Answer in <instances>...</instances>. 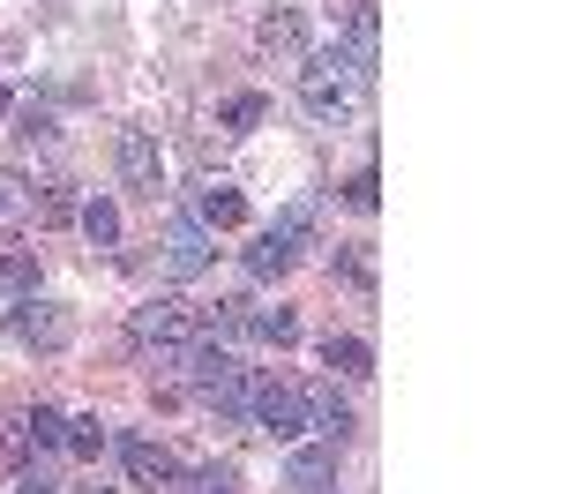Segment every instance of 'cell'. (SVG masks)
<instances>
[{
    "mask_svg": "<svg viewBox=\"0 0 561 494\" xmlns=\"http://www.w3.org/2000/svg\"><path fill=\"white\" fill-rule=\"evenodd\" d=\"M337 269H345L352 292H375V248H345V255H337Z\"/></svg>",
    "mask_w": 561,
    "mask_h": 494,
    "instance_id": "obj_21",
    "label": "cell"
},
{
    "mask_svg": "<svg viewBox=\"0 0 561 494\" xmlns=\"http://www.w3.org/2000/svg\"><path fill=\"white\" fill-rule=\"evenodd\" d=\"M255 337H270V345H293V337H300L293 308H262V314H255Z\"/></svg>",
    "mask_w": 561,
    "mask_h": 494,
    "instance_id": "obj_22",
    "label": "cell"
},
{
    "mask_svg": "<svg viewBox=\"0 0 561 494\" xmlns=\"http://www.w3.org/2000/svg\"><path fill=\"white\" fill-rule=\"evenodd\" d=\"M60 449H68V457H105V449H113V427H105L98 412H90V420H68Z\"/></svg>",
    "mask_w": 561,
    "mask_h": 494,
    "instance_id": "obj_15",
    "label": "cell"
},
{
    "mask_svg": "<svg viewBox=\"0 0 561 494\" xmlns=\"http://www.w3.org/2000/svg\"><path fill=\"white\" fill-rule=\"evenodd\" d=\"M322 367H337V375L359 382V375H375V353H367V337H330L322 345Z\"/></svg>",
    "mask_w": 561,
    "mask_h": 494,
    "instance_id": "obj_14",
    "label": "cell"
},
{
    "mask_svg": "<svg viewBox=\"0 0 561 494\" xmlns=\"http://www.w3.org/2000/svg\"><path fill=\"white\" fill-rule=\"evenodd\" d=\"M15 494H53V487H45V480H38V472H31V480H23V487H15Z\"/></svg>",
    "mask_w": 561,
    "mask_h": 494,
    "instance_id": "obj_28",
    "label": "cell"
},
{
    "mask_svg": "<svg viewBox=\"0 0 561 494\" xmlns=\"http://www.w3.org/2000/svg\"><path fill=\"white\" fill-rule=\"evenodd\" d=\"M31 210H38L45 225H68L76 218V195H68V187H45V203H31Z\"/></svg>",
    "mask_w": 561,
    "mask_h": 494,
    "instance_id": "obj_24",
    "label": "cell"
},
{
    "mask_svg": "<svg viewBox=\"0 0 561 494\" xmlns=\"http://www.w3.org/2000/svg\"><path fill=\"white\" fill-rule=\"evenodd\" d=\"M187 337H195V308H187V300H142V308L128 314V345L142 359H173Z\"/></svg>",
    "mask_w": 561,
    "mask_h": 494,
    "instance_id": "obj_1",
    "label": "cell"
},
{
    "mask_svg": "<svg viewBox=\"0 0 561 494\" xmlns=\"http://www.w3.org/2000/svg\"><path fill=\"white\" fill-rule=\"evenodd\" d=\"M31 203H38V195H31V180L0 165V232H15V225L31 218Z\"/></svg>",
    "mask_w": 561,
    "mask_h": 494,
    "instance_id": "obj_16",
    "label": "cell"
},
{
    "mask_svg": "<svg viewBox=\"0 0 561 494\" xmlns=\"http://www.w3.org/2000/svg\"><path fill=\"white\" fill-rule=\"evenodd\" d=\"M23 135L45 142V135H53V113H45V105H23Z\"/></svg>",
    "mask_w": 561,
    "mask_h": 494,
    "instance_id": "obj_27",
    "label": "cell"
},
{
    "mask_svg": "<svg viewBox=\"0 0 561 494\" xmlns=\"http://www.w3.org/2000/svg\"><path fill=\"white\" fill-rule=\"evenodd\" d=\"M307 427L322 435V443H345L352 435V404L337 390H307Z\"/></svg>",
    "mask_w": 561,
    "mask_h": 494,
    "instance_id": "obj_10",
    "label": "cell"
},
{
    "mask_svg": "<svg viewBox=\"0 0 561 494\" xmlns=\"http://www.w3.org/2000/svg\"><path fill=\"white\" fill-rule=\"evenodd\" d=\"M262 113H270V97H262V90H240V97H225V128H232V135L262 128Z\"/></svg>",
    "mask_w": 561,
    "mask_h": 494,
    "instance_id": "obj_17",
    "label": "cell"
},
{
    "mask_svg": "<svg viewBox=\"0 0 561 494\" xmlns=\"http://www.w3.org/2000/svg\"><path fill=\"white\" fill-rule=\"evenodd\" d=\"M23 449H31L23 420H0V464H23Z\"/></svg>",
    "mask_w": 561,
    "mask_h": 494,
    "instance_id": "obj_26",
    "label": "cell"
},
{
    "mask_svg": "<svg viewBox=\"0 0 561 494\" xmlns=\"http://www.w3.org/2000/svg\"><path fill=\"white\" fill-rule=\"evenodd\" d=\"M307 240H314V210H307V203H293V210H285V218H277L255 248H248V269H255V277H285V269L300 263Z\"/></svg>",
    "mask_w": 561,
    "mask_h": 494,
    "instance_id": "obj_2",
    "label": "cell"
},
{
    "mask_svg": "<svg viewBox=\"0 0 561 494\" xmlns=\"http://www.w3.org/2000/svg\"><path fill=\"white\" fill-rule=\"evenodd\" d=\"M255 45L270 53V60H307V23L293 15V8H277V15H262Z\"/></svg>",
    "mask_w": 561,
    "mask_h": 494,
    "instance_id": "obj_9",
    "label": "cell"
},
{
    "mask_svg": "<svg viewBox=\"0 0 561 494\" xmlns=\"http://www.w3.org/2000/svg\"><path fill=\"white\" fill-rule=\"evenodd\" d=\"M83 232H90V248H113L121 240V210L113 203H83Z\"/></svg>",
    "mask_w": 561,
    "mask_h": 494,
    "instance_id": "obj_18",
    "label": "cell"
},
{
    "mask_svg": "<svg viewBox=\"0 0 561 494\" xmlns=\"http://www.w3.org/2000/svg\"><path fill=\"white\" fill-rule=\"evenodd\" d=\"M8 330H15L23 345H38V353H60V345H68V314L53 308V300H38V292H23V308L8 314Z\"/></svg>",
    "mask_w": 561,
    "mask_h": 494,
    "instance_id": "obj_5",
    "label": "cell"
},
{
    "mask_svg": "<svg viewBox=\"0 0 561 494\" xmlns=\"http://www.w3.org/2000/svg\"><path fill=\"white\" fill-rule=\"evenodd\" d=\"M113 165H121V180L142 187V195H158V187H165V158H158V142H150L142 128H128L121 142H113Z\"/></svg>",
    "mask_w": 561,
    "mask_h": 494,
    "instance_id": "obj_6",
    "label": "cell"
},
{
    "mask_svg": "<svg viewBox=\"0 0 561 494\" xmlns=\"http://www.w3.org/2000/svg\"><path fill=\"white\" fill-rule=\"evenodd\" d=\"M23 435H31V449H60V435H68V420H60L53 404H38V412L23 420Z\"/></svg>",
    "mask_w": 561,
    "mask_h": 494,
    "instance_id": "obj_19",
    "label": "cell"
},
{
    "mask_svg": "<svg viewBox=\"0 0 561 494\" xmlns=\"http://www.w3.org/2000/svg\"><path fill=\"white\" fill-rule=\"evenodd\" d=\"M300 97H307V113H322V120H337L352 105V60L345 53H314L300 68Z\"/></svg>",
    "mask_w": 561,
    "mask_h": 494,
    "instance_id": "obj_3",
    "label": "cell"
},
{
    "mask_svg": "<svg viewBox=\"0 0 561 494\" xmlns=\"http://www.w3.org/2000/svg\"><path fill=\"white\" fill-rule=\"evenodd\" d=\"M293 487H330L337 480V443H307V449H293Z\"/></svg>",
    "mask_w": 561,
    "mask_h": 494,
    "instance_id": "obj_12",
    "label": "cell"
},
{
    "mask_svg": "<svg viewBox=\"0 0 561 494\" xmlns=\"http://www.w3.org/2000/svg\"><path fill=\"white\" fill-rule=\"evenodd\" d=\"M0 285H8V292H31V285H38V255L8 248V255H0Z\"/></svg>",
    "mask_w": 561,
    "mask_h": 494,
    "instance_id": "obj_20",
    "label": "cell"
},
{
    "mask_svg": "<svg viewBox=\"0 0 561 494\" xmlns=\"http://www.w3.org/2000/svg\"><path fill=\"white\" fill-rule=\"evenodd\" d=\"M195 218L225 232V225H240V218H248V203H240V187H225V180H210V187L195 195Z\"/></svg>",
    "mask_w": 561,
    "mask_h": 494,
    "instance_id": "obj_13",
    "label": "cell"
},
{
    "mask_svg": "<svg viewBox=\"0 0 561 494\" xmlns=\"http://www.w3.org/2000/svg\"><path fill=\"white\" fill-rule=\"evenodd\" d=\"M195 390H203V404H217V412H248V390H255V382H248V375L225 359V367H210Z\"/></svg>",
    "mask_w": 561,
    "mask_h": 494,
    "instance_id": "obj_11",
    "label": "cell"
},
{
    "mask_svg": "<svg viewBox=\"0 0 561 494\" xmlns=\"http://www.w3.org/2000/svg\"><path fill=\"white\" fill-rule=\"evenodd\" d=\"M345 203H352V210H375V203H382V180H375V173H352L345 180Z\"/></svg>",
    "mask_w": 561,
    "mask_h": 494,
    "instance_id": "obj_25",
    "label": "cell"
},
{
    "mask_svg": "<svg viewBox=\"0 0 561 494\" xmlns=\"http://www.w3.org/2000/svg\"><path fill=\"white\" fill-rule=\"evenodd\" d=\"M128 480H135V487H173V480H180L173 449L150 443V435H135V443H128Z\"/></svg>",
    "mask_w": 561,
    "mask_h": 494,
    "instance_id": "obj_8",
    "label": "cell"
},
{
    "mask_svg": "<svg viewBox=\"0 0 561 494\" xmlns=\"http://www.w3.org/2000/svg\"><path fill=\"white\" fill-rule=\"evenodd\" d=\"M187 494H240V472H232V464H203V472L187 480Z\"/></svg>",
    "mask_w": 561,
    "mask_h": 494,
    "instance_id": "obj_23",
    "label": "cell"
},
{
    "mask_svg": "<svg viewBox=\"0 0 561 494\" xmlns=\"http://www.w3.org/2000/svg\"><path fill=\"white\" fill-rule=\"evenodd\" d=\"M210 255H217V248H210V232H203L195 218H173V225H165V263H173L180 277H203V269H210Z\"/></svg>",
    "mask_w": 561,
    "mask_h": 494,
    "instance_id": "obj_7",
    "label": "cell"
},
{
    "mask_svg": "<svg viewBox=\"0 0 561 494\" xmlns=\"http://www.w3.org/2000/svg\"><path fill=\"white\" fill-rule=\"evenodd\" d=\"M248 412H255L262 435L293 443V435L307 427V390H300V382H255V390H248Z\"/></svg>",
    "mask_w": 561,
    "mask_h": 494,
    "instance_id": "obj_4",
    "label": "cell"
},
{
    "mask_svg": "<svg viewBox=\"0 0 561 494\" xmlns=\"http://www.w3.org/2000/svg\"><path fill=\"white\" fill-rule=\"evenodd\" d=\"M83 494H113V487H83Z\"/></svg>",
    "mask_w": 561,
    "mask_h": 494,
    "instance_id": "obj_30",
    "label": "cell"
},
{
    "mask_svg": "<svg viewBox=\"0 0 561 494\" xmlns=\"http://www.w3.org/2000/svg\"><path fill=\"white\" fill-rule=\"evenodd\" d=\"M0 113H8V83H0Z\"/></svg>",
    "mask_w": 561,
    "mask_h": 494,
    "instance_id": "obj_29",
    "label": "cell"
}]
</instances>
